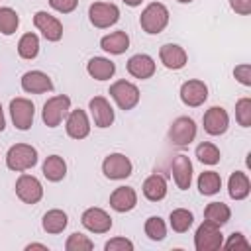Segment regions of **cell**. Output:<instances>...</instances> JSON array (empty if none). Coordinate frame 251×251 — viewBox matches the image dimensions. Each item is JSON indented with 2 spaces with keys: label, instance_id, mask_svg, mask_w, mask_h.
Returning a JSON list of instances; mask_svg holds the SVG:
<instances>
[{
  "label": "cell",
  "instance_id": "1",
  "mask_svg": "<svg viewBox=\"0 0 251 251\" xmlns=\"http://www.w3.org/2000/svg\"><path fill=\"white\" fill-rule=\"evenodd\" d=\"M169 24V10L161 2H151L139 16V25L145 33L157 35L161 33Z\"/></svg>",
  "mask_w": 251,
  "mask_h": 251
},
{
  "label": "cell",
  "instance_id": "2",
  "mask_svg": "<svg viewBox=\"0 0 251 251\" xmlns=\"http://www.w3.org/2000/svg\"><path fill=\"white\" fill-rule=\"evenodd\" d=\"M37 163V149L33 145H27V143H16L8 149V155H6V165L10 171H16V173H22V171H27L31 169L33 165Z\"/></svg>",
  "mask_w": 251,
  "mask_h": 251
},
{
  "label": "cell",
  "instance_id": "3",
  "mask_svg": "<svg viewBox=\"0 0 251 251\" xmlns=\"http://www.w3.org/2000/svg\"><path fill=\"white\" fill-rule=\"evenodd\" d=\"M224 243V235L220 231V226H216L214 222L204 220L194 235V247L196 251H218Z\"/></svg>",
  "mask_w": 251,
  "mask_h": 251
},
{
  "label": "cell",
  "instance_id": "4",
  "mask_svg": "<svg viewBox=\"0 0 251 251\" xmlns=\"http://www.w3.org/2000/svg\"><path fill=\"white\" fill-rule=\"evenodd\" d=\"M69 112H71V98L65 96V94H59V96L49 98V100L43 104L41 118H43V124H45L47 127H57V126L67 118Z\"/></svg>",
  "mask_w": 251,
  "mask_h": 251
},
{
  "label": "cell",
  "instance_id": "5",
  "mask_svg": "<svg viewBox=\"0 0 251 251\" xmlns=\"http://www.w3.org/2000/svg\"><path fill=\"white\" fill-rule=\"evenodd\" d=\"M88 20L98 29L110 27L120 20V8L112 2H94L88 8Z\"/></svg>",
  "mask_w": 251,
  "mask_h": 251
},
{
  "label": "cell",
  "instance_id": "6",
  "mask_svg": "<svg viewBox=\"0 0 251 251\" xmlns=\"http://www.w3.org/2000/svg\"><path fill=\"white\" fill-rule=\"evenodd\" d=\"M110 96L116 100V104L120 106V110L127 112L133 110L139 102V88L129 82V80H116L110 86Z\"/></svg>",
  "mask_w": 251,
  "mask_h": 251
},
{
  "label": "cell",
  "instance_id": "7",
  "mask_svg": "<svg viewBox=\"0 0 251 251\" xmlns=\"http://www.w3.org/2000/svg\"><path fill=\"white\" fill-rule=\"evenodd\" d=\"M196 137V124L188 116L176 118L169 127V139L176 147H188Z\"/></svg>",
  "mask_w": 251,
  "mask_h": 251
},
{
  "label": "cell",
  "instance_id": "8",
  "mask_svg": "<svg viewBox=\"0 0 251 251\" xmlns=\"http://www.w3.org/2000/svg\"><path fill=\"white\" fill-rule=\"evenodd\" d=\"M131 171H133V165L124 153H110L102 163V173L110 180L127 178L131 175Z\"/></svg>",
  "mask_w": 251,
  "mask_h": 251
},
{
  "label": "cell",
  "instance_id": "9",
  "mask_svg": "<svg viewBox=\"0 0 251 251\" xmlns=\"http://www.w3.org/2000/svg\"><path fill=\"white\" fill-rule=\"evenodd\" d=\"M33 114H35V106L31 100L27 98H14L10 102V116L12 122L18 129L25 131L33 126Z\"/></svg>",
  "mask_w": 251,
  "mask_h": 251
},
{
  "label": "cell",
  "instance_id": "10",
  "mask_svg": "<svg viewBox=\"0 0 251 251\" xmlns=\"http://www.w3.org/2000/svg\"><path fill=\"white\" fill-rule=\"evenodd\" d=\"M16 194L25 204H37L43 198V186L33 175H20L16 180Z\"/></svg>",
  "mask_w": 251,
  "mask_h": 251
},
{
  "label": "cell",
  "instance_id": "11",
  "mask_svg": "<svg viewBox=\"0 0 251 251\" xmlns=\"http://www.w3.org/2000/svg\"><path fill=\"white\" fill-rule=\"evenodd\" d=\"M33 25L43 33V37H45L47 41H59V39L63 37V24H61L55 16H51V14L43 12V10L35 12V16H33Z\"/></svg>",
  "mask_w": 251,
  "mask_h": 251
},
{
  "label": "cell",
  "instance_id": "12",
  "mask_svg": "<svg viewBox=\"0 0 251 251\" xmlns=\"http://www.w3.org/2000/svg\"><path fill=\"white\" fill-rule=\"evenodd\" d=\"M80 222L92 233H106L112 227V218L102 208H86L80 216Z\"/></svg>",
  "mask_w": 251,
  "mask_h": 251
},
{
  "label": "cell",
  "instance_id": "13",
  "mask_svg": "<svg viewBox=\"0 0 251 251\" xmlns=\"http://www.w3.org/2000/svg\"><path fill=\"white\" fill-rule=\"evenodd\" d=\"M208 98V86L202 82V80H196V78H190L186 80L182 86H180V100L190 106V108H198L206 102Z\"/></svg>",
  "mask_w": 251,
  "mask_h": 251
},
{
  "label": "cell",
  "instance_id": "14",
  "mask_svg": "<svg viewBox=\"0 0 251 251\" xmlns=\"http://www.w3.org/2000/svg\"><path fill=\"white\" fill-rule=\"evenodd\" d=\"M204 129L210 135H222L226 133L227 126H229V116L222 106H212L210 110H206L204 118H202Z\"/></svg>",
  "mask_w": 251,
  "mask_h": 251
},
{
  "label": "cell",
  "instance_id": "15",
  "mask_svg": "<svg viewBox=\"0 0 251 251\" xmlns=\"http://www.w3.org/2000/svg\"><path fill=\"white\" fill-rule=\"evenodd\" d=\"M88 108H90V114H92V120H94L96 127H110L114 124V110H112L110 102L104 96L90 98Z\"/></svg>",
  "mask_w": 251,
  "mask_h": 251
},
{
  "label": "cell",
  "instance_id": "16",
  "mask_svg": "<svg viewBox=\"0 0 251 251\" xmlns=\"http://www.w3.org/2000/svg\"><path fill=\"white\" fill-rule=\"evenodd\" d=\"M159 57H161V63L171 71H178L188 63L186 51L176 43H165L159 49Z\"/></svg>",
  "mask_w": 251,
  "mask_h": 251
},
{
  "label": "cell",
  "instance_id": "17",
  "mask_svg": "<svg viewBox=\"0 0 251 251\" xmlns=\"http://www.w3.org/2000/svg\"><path fill=\"white\" fill-rule=\"evenodd\" d=\"M67 133L69 137L73 139H84L88 133H90V122L84 114V110L76 108V110H71L67 114Z\"/></svg>",
  "mask_w": 251,
  "mask_h": 251
},
{
  "label": "cell",
  "instance_id": "18",
  "mask_svg": "<svg viewBox=\"0 0 251 251\" xmlns=\"http://www.w3.org/2000/svg\"><path fill=\"white\" fill-rule=\"evenodd\" d=\"M171 171H173V178L176 182V186L180 190H188L190 188V182H192V163L186 155H176L173 159V165H171Z\"/></svg>",
  "mask_w": 251,
  "mask_h": 251
},
{
  "label": "cell",
  "instance_id": "19",
  "mask_svg": "<svg viewBox=\"0 0 251 251\" xmlns=\"http://www.w3.org/2000/svg\"><path fill=\"white\" fill-rule=\"evenodd\" d=\"M137 204V194L131 186H118L112 194H110V208L124 214V212H129L133 210Z\"/></svg>",
  "mask_w": 251,
  "mask_h": 251
},
{
  "label": "cell",
  "instance_id": "20",
  "mask_svg": "<svg viewBox=\"0 0 251 251\" xmlns=\"http://www.w3.org/2000/svg\"><path fill=\"white\" fill-rule=\"evenodd\" d=\"M126 67H127V73L131 76L141 78V80L143 78H151L155 75V61L145 53H137V55L129 57Z\"/></svg>",
  "mask_w": 251,
  "mask_h": 251
},
{
  "label": "cell",
  "instance_id": "21",
  "mask_svg": "<svg viewBox=\"0 0 251 251\" xmlns=\"http://www.w3.org/2000/svg\"><path fill=\"white\" fill-rule=\"evenodd\" d=\"M22 88L25 92H31V94H43V92L53 90V82L41 71H27L22 76Z\"/></svg>",
  "mask_w": 251,
  "mask_h": 251
},
{
  "label": "cell",
  "instance_id": "22",
  "mask_svg": "<svg viewBox=\"0 0 251 251\" xmlns=\"http://www.w3.org/2000/svg\"><path fill=\"white\" fill-rule=\"evenodd\" d=\"M100 47L106 51V53H112V55H122L129 49V35L124 31V29H118V31H112L108 35H104L100 39Z\"/></svg>",
  "mask_w": 251,
  "mask_h": 251
},
{
  "label": "cell",
  "instance_id": "23",
  "mask_svg": "<svg viewBox=\"0 0 251 251\" xmlns=\"http://www.w3.org/2000/svg\"><path fill=\"white\" fill-rule=\"evenodd\" d=\"M86 71H88V75H90L92 78H96V80H108V78L114 76L116 65H114L110 59H106V57H92V59L86 63Z\"/></svg>",
  "mask_w": 251,
  "mask_h": 251
},
{
  "label": "cell",
  "instance_id": "24",
  "mask_svg": "<svg viewBox=\"0 0 251 251\" xmlns=\"http://www.w3.org/2000/svg\"><path fill=\"white\" fill-rule=\"evenodd\" d=\"M143 194L151 202L163 200L167 196V180H165V176L163 175H157V173L151 175V176H147L145 182H143Z\"/></svg>",
  "mask_w": 251,
  "mask_h": 251
},
{
  "label": "cell",
  "instance_id": "25",
  "mask_svg": "<svg viewBox=\"0 0 251 251\" xmlns=\"http://www.w3.org/2000/svg\"><path fill=\"white\" fill-rule=\"evenodd\" d=\"M227 192L233 200H243L249 196L251 192V182H249V176L241 171H235L231 173L229 180H227Z\"/></svg>",
  "mask_w": 251,
  "mask_h": 251
},
{
  "label": "cell",
  "instance_id": "26",
  "mask_svg": "<svg viewBox=\"0 0 251 251\" xmlns=\"http://www.w3.org/2000/svg\"><path fill=\"white\" fill-rule=\"evenodd\" d=\"M43 175L51 182L63 180L65 175H67V163H65V159L61 155H49L43 161Z\"/></svg>",
  "mask_w": 251,
  "mask_h": 251
},
{
  "label": "cell",
  "instance_id": "27",
  "mask_svg": "<svg viewBox=\"0 0 251 251\" xmlns=\"http://www.w3.org/2000/svg\"><path fill=\"white\" fill-rule=\"evenodd\" d=\"M67 224H69V218H67V214H65L63 210H59V208L45 212L43 222H41L43 229H45L47 233H53V235H55V233H61V231L67 227Z\"/></svg>",
  "mask_w": 251,
  "mask_h": 251
},
{
  "label": "cell",
  "instance_id": "28",
  "mask_svg": "<svg viewBox=\"0 0 251 251\" xmlns=\"http://www.w3.org/2000/svg\"><path fill=\"white\" fill-rule=\"evenodd\" d=\"M204 218H206L208 222H214L216 226L222 227L224 224L229 222L231 210H229L227 204H224V202H210V204L204 208Z\"/></svg>",
  "mask_w": 251,
  "mask_h": 251
},
{
  "label": "cell",
  "instance_id": "29",
  "mask_svg": "<svg viewBox=\"0 0 251 251\" xmlns=\"http://www.w3.org/2000/svg\"><path fill=\"white\" fill-rule=\"evenodd\" d=\"M222 188V178L216 171H204L200 173L198 176V190L200 194L204 196H212V194H218Z\"/></svg>",
  "mask_w": 251,
  "mask_h": 251
},
{
  "label": "cell",
  "instance_id": "30",
  "mask_svg": "<svg viewBox=\"0 0 251 251\" xmlns=\"http://www.w3.org/2000/svg\"><path fill=\"white\" fill-rule=\"evenodd\" d=\"M18 53L22 59H35L39 53V37L35 33H24L18 41Z\"/></svg>",
  "mask_w": 251,
  "mask_h": 251
},
{
  "label": "cell",
  "instance_id": "31",
  "mask_svg": "<svg viewBox=\"0 0 251 251\" xmlns=\"http://www.w3.org/2000/svg\"><path fill=\"white\" fill-rule=\"evenodd\" d=\"M169 222H171V227H173L176 233H184V231H188V227L192 226L194 216H192V212H188L186 208H176V210L171 212Z\"/></svg>",
  "mask_w": 251,
  "mask_h": 251
},
{
  "label": "cell",
  "instance_id": "32",
  "mask_svg": "<svg viewBox=\"0 0 251 251\" xmlns=\"http://www.w3.org/2000/svg\"><path fill=\"white\" fill-rule=\"evenodd\" d=\"M196 157L204 165H216V163H220V149L214 143L204 141L196 147Z\"/></svg>",
  "mask_w": 251,
  "mask_h": 251
},
{
  "label": "cell",
  "instance_id": "33",
  "mask_svg": "<svg viewBox=\"0 0 251 251\" xmlns=\"http://www.w3.org/2000/svg\"><path fill=\"white\" fill-rule=\"evenodd\" d=\"M145 235H147L151 241H161V239H165V235H167V226H165V222H163L159 216L147 218V222H145Z\"/></svg>",
  "mask_w": 251,
  "mask_h": 251
},
{
  "label": "cell",
  "instance_id": "34",
  "mask_svg": "<svg viewBox=\"0 0 251 251\" xmlns=\"http://www.w3.org/2000/svg\"><path fill=\"white\" fill-rule=\"evenodd\" d=\"M20 25V18L12 8H0V31L4 35H12Z\"/></svg>",
  "mask_w": 251,
  "mask_h": 251
},
{
  "label": "cell",
  "instance_id": "35",
  "mask_svg": "<svg viewBox=\"0 0 251 251\" xmlns=\"http://www.w3.org/2000/svg\"><path fill=\"white\" fill-rule=\"evenodd\" d=\"M65 249L67 251H90V249H94V243L86 237V235H82V233H71L69 235V239H67V243H65Z\"/></svg>",
  "mask_w": 251,
  "mask_h": 251
},
{
  "label": "cell",
  "instance_id": "36",
  "mask_svg": "<svg viewBox=\"0 0 251 251\" xmlns=\"http://www.w3.org/2000/svg\"><path fill=\"white\" fill-rule=\"evenodd\" d=\"M235 118L241 127L251 126V98H241L235 104Z\"/></svg>",
  "mask_w": 251,
  "mask_h": 251
},
{
  "label": "cell",
  "instance_id": "37",
  "mask_svg": "<svg viewBox=\"0 0 251 251\" xmlns=\"http://www.w3.org/2000/svg\"><path fill=\"white\" fill-rule=\"evenodd\" d=\"M222 247H226L227 251H233V249H235V251H239V249H241V251H247V249H251V243L245 239L243 233L237 231V233H231V235L227 237V241L222 243Z\"/></svg>",
  "mask_w": 251,
  "mask_h": 251
},
{
  "label": "cell",
  "instance_id": "38",
  "mask_svg": "<svg viewBox=\"0 0 251 251\" xmlns=\"http://www.w3.org/2000/svg\"><path fill=\"white\" fill-rule=\"evenodd\" d=\"M106 251H131L133 249V243L126 237H114L110 239L106 245H104Z\"/></svg>",
  "mask_w": 251,
  "mask_h": 251
},
{
  "label": "cell",
  "instance_id": "39",
  "mask_svg": "<svg viewBox=\"0 0 251 251\" xmlns=\"http://www.w3.org/2000/svg\"><path fill=\"white\" fill-rule=\"evenodd\" d=\"M49 6L61 14H71L78 6V0H49Z\"/></svg>",
  "mask_w": 251,
  "mask_h": 251
},
{
  "label": "cell",
  "instance_id": "40",
  "mask_svg": "<svg viewBox=\"0 0 251 251\" xmlns=\"http://www.w3.org/2000/svg\"><path fill=\"white\" fill-rule=\"evenodd\" d=\"M233 76H235V78H237L241 84L249 86V84H251V67H249L247 63L237 65V67L233 69Z\"/></svg>",
  "mask_w": 251,
  "mask_h": 251
},
{
  "label": "cell",
  "instance_id": "41",
  "mask_svg": "<svg viewBox=\"0 0 251 251\" xmlns=\"http://www.w3.org/2000/svg\"><path fill=\"white\" fill-rule=\"evenodd\" d=\"M229 6L239 16H249L251 14V0H229Z\"/></svg>",
  "mask_w": 251,
  "mask_h": 251
},
{
  "label": "cell",
  "instance_id": "42",
  "mask_svg": "<svg viewBox=\"0 0 251 251\" xmlns=\"http://www.w3.org/2000/svg\"><path fill=\"white\" fill-rule=\"evenodd\" d=\"M25 249H27V251H31V249H41V251H47V245H43V243H29Z\"/></svg>",
  "mask_w": 251,
  "mask_h": 251
},
{
  "label": "cell",
  "instance_id": "43",
  "mask_svg": "<svg viewBox=\"0 0 251 251\" xmlns=\"http://www.w3.org/2000/svg\"><path fill=\"white\" fill-rule=\"evenodd\" d=\"M6 127V120H4V112H2V104H0V131H4Z\"/></svg>",
  "mask_w": 251,
  "mask_h": 251
},
{
  "label": "cell",
  "instance_id": "44",
  "mask_svg": "<svg viewBox=\"0 0 251 251\" xmlns=\"http://www.w3.org/2000/svg\"><path fill=\"white\" fill-rule=\"evenodd\" d=\"M143 0H124V4H127V6H131V8H135V6H139Z\"/></svg>",
  "mask_w": 251,
  "mask_h": 251
},
{
  "label": "cell",
  "instance_id": "45",
  "mask_svg": "<svg viewBox=\"0 0 251 251\" xmlns=\"http://www.w3.org/2000/svg\"><path fill=\"white\" fill-rule=\"evenodd\" d=\"M176 2H180V4H190L192 0H176Z\"/></svg>",
  "mask_w": 251,
  "mask_h": 251
}]
</instances>
